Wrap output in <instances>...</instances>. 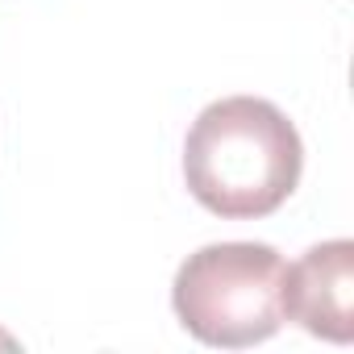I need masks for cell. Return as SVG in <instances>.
Wrapping results in <instances>:
<instances>
[{
	"instance_id": "cell-1",
	"label": "cell",
	"mask_w": 354,
	"mask_h": 354,
	"mask_svg": "<svg viewBox=\"0 0 354 354\" xmlns=\"http://www.w3.org/2000/svg\"><path fill=\"white\" fill-rule=\"evenodd\" d=\"M304 146L296 125L259 96L209 104L184 142V175L192 196L230 221L275 213L300 184Z\"/></svg>"
},
{
	"instance_id": "cell-2",
	"label": "cell",
	"mask_w": 354,
	"mask_h": 354,
	"mask_svg": "<svg viewBox=\"0 0 354 354\" xmlns=\"http://www.w3.org/2000/svg\"><path fill=\"white\" fill-rule=\"evenodd\" d=\"M283 259L263 242L201 246L175 271L171 304L192 337L221 350L267 342L283 317Z\"/></svg>"
},
{
	"instance_id": "cell-3",
	"label": "cell",
	"mask_w": 354,
	"mask_h": 354,
	"mask_svg": "<svg viewBox=\"0 0 354 354\" xmlns=\"http://www.w3.org/2000/svg\"><path fill=\"white\" fill-rule=\"evenodd\" d=\"M283 317L337 346L354 337V242H321L283 271Z\"/></svg>"
}]
</instances>
